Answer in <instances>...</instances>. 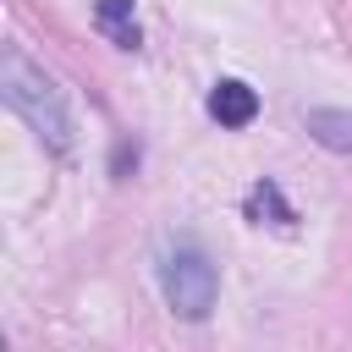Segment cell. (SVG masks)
<instances>
[{"label": "cell", "mask_w": 352, "mask_h": 352, "mask_svg": "<svg viewBox=\"0 0 352 352\" xmlns=\"http://www.w3.org/2000/svg\"><path fill=\"white\" fill-rule=\"evenodd\" d=\"M0 88H6V104L22 110V116L38 126V138H50L55 148L72 143V121H66V104H60L55 82H50L44 72H33L22 50H6V60H0Z\"/></svg>", "instance_id": "cell-1"}, {"label": "cell", "mask_w": 352, "mask_h": 352, "mask_svg": "<svg viewBox=\"0 0 352 352\" xmlns=\"http://www.w3.org/2000/svg\"><path fill=\"white\" fill-rule=\"evenodd\" d=\"M209 116H214L220 126H248V121L258 116V94H253L248 82H236V77H220V82L209 88Z\"/></svg>", "instance_id": "cell-3"}, {"label": "cell", "mask_w": 352, "mask_h": 352, "mask_svg": "<svg viewBox=\"0 0 352 352\" xmlns=\"http://www.w3.org/2000/svg\"><path fill=\"white\" fill-rule=\"evenodd\" d=\"M308 132H319V143H330V148H352V116L314 110V116H308Z\"/></svg>", "instance_id": "cell-6"}, {"label": "cell", "mask_w": 352, "mask_h": 352, "mask_svg": "<svg viewBox=\"0 0 352 352\" xmlns=\"http://www.w3.org/2000/svg\"><path fill=\"white\" fill-rule=\"evenodd\" d=\"M94 22H99V33H104L110 44L138 50V16H132V0H99V6H94Z\"/></svg>", "instance_id": "cell-4"}, {"label": "cell", "mask_w": 352, "mask_h": 352, "mask_svg": "<svg viewBox=\"0 0 352 352\" xmlns=\"http://www.w3.org/2000/svg\"><path fill=\"white\" fill-rule=\"evenodd\" d=\"M248 214L264 226V214H270V226H292V209L280 204V192H275V182H264V187H253L248 192Z\"/></svg>", "instance_id": "cell-5"}, {"label": "cell", "mask_w": 352, "mask_h": 352, "mask_svg": "<svg viewBox=\"0 0 352 352\" xmlns=\"http://www.w3.org/2000/svg\"><path fill=\"white\" fill-rule=\"evenodd\" d=\"M160 286H165V302L182 314V319H204L214 308V264L198 253V248H176L165 264H160Z\"/></svg>", "instance_id": "cell-2"}]
</instances>
